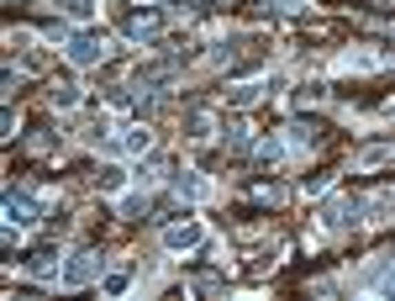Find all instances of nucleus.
<instances>
[{"label": "nucleus", "mask_w": 395, "mask_h": 301, "mask_svg": "<svg viewBox=\"0 0 395 301\" xmlns=\"http://www.w3.org/2000/svg\"><path fill=\"white\" fill-rule=\"evenodd\" d=\"M74 59H79V64L101 59V37H90V32H79V37H74Z\"/></svg>", "instance_id": "1"}, {"label": "nucleus", "mask_w": 395, "mask_h": 301, "mask_svg": "<svg viewBox=\"0 0 395 301\" xmlns=\"http://www.w3.org/2000/svg\"><path fill=\"white\" fill-rule=\"evenodd\" d=\"M90 275H95V254L85 249V254H79V259L69 264V286H79V280H90Z\"/></svg>", "instance_id": "2"}, {"label": "nucleus", "mask_w": 395, "mask_h": 301, "mask_svg": "<svg viewBox=\"0 0 395 301\" xmlns=\"http://www.w3.org/2000/svg\"><path fill=\"white\" fill-rule=\"evenodd\" d=\"M48 264H53V249H48V243L27 254V270H48Z\"/></svg>", "instance_id": "3"}, {"label": "nucleus", "mask_w": 395, "mask_h": 301, "mask_svg": "<svg viewBox=\"0 0 395 301\" xmlns=\"http://www.w3.org/2000/svg\"><path fill=\"white\" fill-rule=\"evenodd\" d=\"M6 206H11V217H16V222H32V201H27V196H11Z\"/></svg>", "instance_id": "4"}, {"label": "nucleus", "mask_w": 395, "mask_h": 301, "mask_svg": "<svg viewBox=\"0 0 395 301\" xmlns=\"http://www.w3.org/2000/svg\"><path fill=\"white\" fill-rule=\"evenodd\" d=\"M169 243H174V249H190V243H195V227H174V233H169Z\"/></svg>", "instance_id": "5"}]
</instances>
